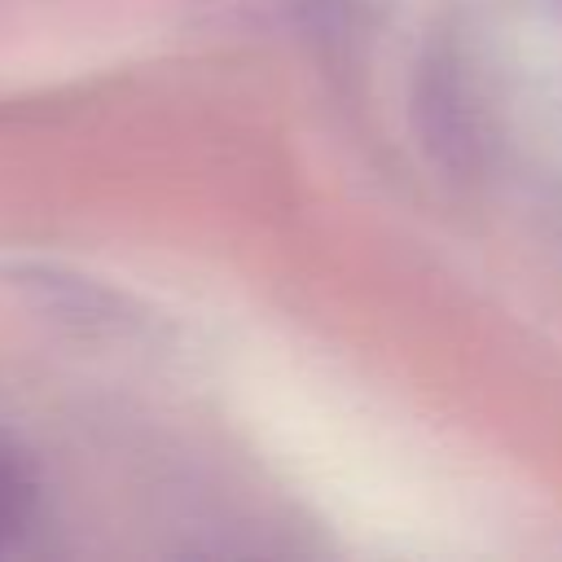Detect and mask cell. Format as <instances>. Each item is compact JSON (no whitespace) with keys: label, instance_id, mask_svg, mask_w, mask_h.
<instances>
[{"label":"cell","instance_id":"obj_1","mask_svg":"<svg viewBox=\"0 0 562 562\" xmlns=\"http://www.w3.org/2000/svg\"><path fill=\"white\" fill-rule=\"evenodd\" d=\"M40 514V474L35 461L0 435V549L18 544Z\"/></svg>","mask_w":562,"mask_h":562}]
</instances>
